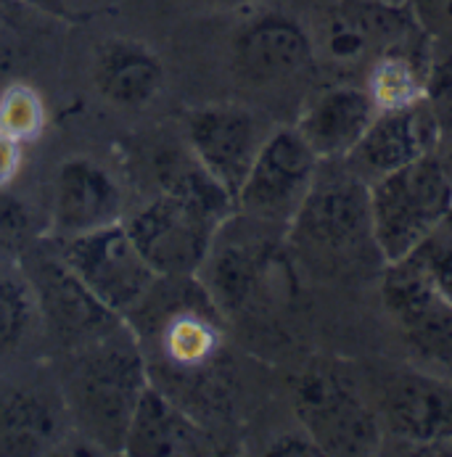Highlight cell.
Here are the masks:
<instances>
[{
	"mask_svg": "<svg viewBox=\"0 0 452 457\" xmlns=\"http://www.w3.org/2000/svg\"><path fill=\"white\" fill-rule=\"evenodd\" d=\"M283 238L291 254L325 280H349L384 267L373 238L371 186L344 159L321 162Z\"/></svg>",
	"mask_w": 452,
	"mask_h": 457,
	"instance_id": "6da1fadb",
	"label": "cell"
},
{
	"mask_svg": "<svg viewBox=\"0 0 452 457\" xmlns=\"http://www.w3.org/2000/svg\"><path fill=\"white\" fill-rule=\"evenodd\" d=\"M233 212L236 198L194 159V164L170 170L164 191L143 204L125 228L159 278L183 280L201 270Z\"/></svg>",
	"mask_w": 452,
	"mask_h": 457,
	"instance_id": "7a4b0ae2",
	"label": "cell"
},
{
	"mask_svg": "<svg viewBox=\"0 0 452 457\" xmlns=\"http://www.w3.org/2000/svg\"><path fill=\"white\" fill-rule=\"evenodd\" d=\"M151 384L146 354L125 323L69 349L62 373L66 412L85 439L109 453H125L130 420Z\"/></svg>",
	"mask_w": 452,
	"mask_h": 457,
	"instance_id": "3957f363",
	"label": "cell"
},
{
	"mask_svg": "<svg viewBox=\"0 0 452 457\" xmlns=\"http://www.w3.org/2000/svg\"><path fill=\"white\" fill-rule=\"evenodd\" d=\"M294 412L323 455H379L384 426L352 376L328 360L310 362L294 381Z\"/></svg>",
	"mask_w": 452,
	"mask_h": 457,
	"instance_id": "277c9868",
	"label": "cell"
},
{
	"mask_svg": "<svg viewBox=\"0 0 452 457\" xmlns=\"http://www.w3.org/2000/svg\"><path fill=\"white\" fill-rule=\"evenodd\" d=\"M452 214V188L434 154L371 186L373 238L384 264L407 260Z\"/></svg>",
	"mask_w": 452,
	"mask_h": 457,
	"instance_id": "5b68a950",
	"label": "cell"
},
{
	"mask_svg": "<svg viewBox=\"0 0 452 457\" xmlns=\"http://www.w3.org/2000/svg\"><path fill=\"white\" fill-rule=\"evenodd\" d=\"M66 267L120 318H132L159 286V275L130 238L125 222L59 238Z\"/></svg>",
	"mask_w": 452,
	"mask_h": 457,
	"instance_id": "8992f818",
	"label": "cell"
},
{
	"mask_svg": "<svg viewBox=\"0 0 452 457\" xmlns=\"http://www.w3.org/2000/svg\"><path fill=\"white\" fill-rule=\"evenodd\" d=\"M426 37L410 0H333L318 35H313L318 56L349 69Z\"/></svg>",
	"mask_w": 452,
	"mask_h": 457,
	"instance_id": "52a82bcc",
	"label": "cell"
},
{
	"mask_svg": "<svg viewBox=\"0 0 452 457\" xmlns=\"http://www.w3.org/2000/svg\"><path fill=\"white\" fill-rule=\"evenodd\" d=\"M321 159L291 128H272L236 196V212L262 225H289L307 198Z\"/></svg>",
	"mask_w": 452,
	"mask_h": 457,
	"instance_id": "ba28073f",
	"label": "cell"
},
{
	"mask_svg": "<svg viewBox=\"0 0 452 457\" xmlns=\"http://www.w3.org/2000/svg\"><path fill=\"white\" fill-rule=\"evenodd\" d=\"M376 410L405 455H452V381L431 370H394L379 384Z\"/></svg>",
	"mask_w": 452,
	"mask_h": 457,
	"instance_id": "9c48e42d",
	"label": "cell"
},
{
	"mask_svg": "<svg viewBox=\"0 0 452 457\" xmlns=\"http://www.w3.org/2000/svg\"><path fill=\"white\" fill-rule=\"evenodd\" d=\"M270 130L257 112L241 104H206L186 114V140L196 164L233 198Z\"/></svg>",
	"mask_w": 452,
	"mask_h": 457,
	"instance_id": "30bf717a",
	"label": "cell"
},
{
	"mask_svg": "<svg viewBox=\"0 0 452 457\" xmlns=\"http://www.w3.org/2000/svg\"><path fill=\"white\" fill-rule=\"evenodd\" d=\"M381 302L407 349L426 365H452V302L410 260L381 270Z\"/></svg>",
	"mask_w": 452,
	"mask_h": 457,
	"instance_id": "8fae6325",
	"label": "cell"
},
{
	"mask_svg": "<svg viewBox=\"0 0 452 457\" xmlns=\"http://www.w3.org/2000/svg\"><path fill=\"white\" fill-rule=\"evenodd\" d=\"M233 74L252 87H278L310 74L318 62L313 32L286 13H262L233 37Z\"/></svg>",
	"mask_w": 452,
	"mask_h": 457,
	"instance_id": "7c38bea8",
	"label": "cell"
},
{
	"mask_svg": "<svg viewBox=\"0 0 452 457\" xmlns=\"http://www.w3.org/2000/svg\"><path fill=\"white\" fill-rule=\"evenodd\" d=\"M29 283L38 296L40 320L59 344L69 349L85 346L125 323L114 315L69 267L62 257H38L32 262Z\"/></svg>",
	"mask_w": 452,
	"mask_h": 457,
	"instance_id": "4fadbf2b",
	"label": "cell"
},
{
	"mask_svg": "<svg viewBox=\"0 0 452 457\" xmlns=\"http://www.w3.org/2000/svg\"><path fill=\"white\" fill-rule=\"evenodd\" d=\"M439 137L442 128L426 101L413 109L376 112L365 135L344 156V164L360 180L373 186L376 180L434 154Z\"/></svg>",
	"mask_w": 452,
	"mask_h": 457,
	"instance_id": "5bb4252c",
	"label": "cell"
},
{
	"mask_svg": "<svg viewBox=\"0 0 452 457\" xmlns=\"http://www.w3.org/2000/svg\"><path fill=\"white\" fill-rule=\"evenodd\" d=\"M54 233L82 236L112 222H122V191L117 180L93 159H69L54 180Z\"/></svg>",
	"mask_w": 452,
	"mask_h": 457,
	"instance_id": "9a60e30c",
	"label": "cell"
},
{
	"mask_svg": "<svg viewBox=\"0 0 452 457\" xmlns=\"http://www.w3.org/2000/svg\"><path fill=\"white\" fill-rule=\"evenodd\" d=\"M376 106L365 87L336 82L318 90L302 109L297 130L310 143L321 162L344 159L365 135Z\"/></svg>",
	"mask_w": 452,
	"mask_h": 457,
	"instance_id": "2e32d148",
	"label": "cell"
},
{
	"mask_svg": "<svg viewBox=\"0 0 452 457\" xmlns=\"http://www.w3.org/2000/svg\"><path fill=\"white\" fill-rule=\"evenodd\" d=\"M128 455H212L217 445L206 428L191 418L167 392L148 384L130 420Z\"/></svg>",
	"mask_w": 452,
	"mask_h": 457,
	"instance_id": "e0dca14e",
	"label": "cell"
},
{
	"mask_svg": "<svg viewBox=\"0 0 452 457\" xmlns=\"http://www.w3.org/2000/svg\"><path fill=\"white\" fill-rule=\"evenodd\" d=\"M156 349L164 357V365L175 373L206 370L222 349L220 310L214 307L206 288H196L194 299H180L159 320Z\"/></svg>",
	"mask_w": 452,
	"mask_h": 457,
	"instance_id": "ac0fdd59",
	"label": "cell"
},
{
	"mask_svg": "<svg viewBox=\"0 0 452 457\" xmlns=\"http://www.w3.org/2000/svg\"><path fill=\"white\" fill-rule=\"evenodd\" d=\"M93 82L109 104L120 109H143L159 96L164 66L148 46L114 37L96 51Z\"/></svg>",
	"mask_w": 452,
	"mask_h": 457,
	"instance_id": "d6986e66",
	"label": "cell"
},
{
	"mask_svg": "<svg viewBox=\"0 0 452 457\" xmlns=\"http://www.w3.org/2000/svg\"><path fill=\"white\" fill-rule=\"evenodd\" d=\"M64 399L24 386L0 389V455H46L62 442Z\"/></svg>",
	"mask_w": 452,
	"mask_h": 457,
	"instance_id": "ffe728a7",
	"label": "cell"
},
{
	"mask_svg": "<svg viewBox=\"0 0 452 457\" xmlns=\"http://www.w3.org/2000/svg\"><path fill=\"white\" fill-rule=\"evenodd\" d=\"M270 264H272V249L267 246V241H255V238L220 241L217 236L201 264V270L206 272L204 288L220 312L228 315L244 312L262 288Z\"/></svg>",
	"mask_w": 452,
	"mask_h": 457,
	"instance_id": "44dd1931",
	"label": "cell"
},
{
	"mask_svg": "<svg viewBox=\"0 0 452 457\" xmlns=\"http://www.w3.org/2000/svg\"><path fill=\"white\" fill-rule=\"evenodd\" d=\"M429 37L410 46H397L379 54L368 64L365 90L376 106V112H399L413 109L426 101L429 96V71H431V54Z\"/></svg>",
	"mask_w": 452,
	"mask_h": 457,
	"instance_id": "7402d4cb",
	"label": "cell"
},
{
	"mask_svg": "<svg viewBox=\"0 0 452 457\" xmlns=\"http://www.w3.org/2000/svg\"><path fill=\"white\" fill-rule=\"evenodd\" d=\"M54 21V13L29 0H0V74H19L32 64Z\"/></svg>",
	"mask_w": 452,
	"mask_h": 457,
	"instance_id": "603a6c76",
	"label": "cell"
},
{
	"mask_svg": "<svg viewBox=\"0 0 452 457\" xmlns=\"http://www.w3.org/2000/svg\"><path fill=\"white\" fill-rule=\"evenodd\" d=\"M40 307L29 278L3 272L0 275V360L13 354L35 330Z\"/></svg>",
	"mask_w": 452,
	"mask_h": 457,
	"instance_id": "cb8c5ba5",
	"label": "cell"
},
{
	"mask_svg": "<svg viewBox=\"0 0 452 457\" xmlns=\"http://www.w3.org/2000/svg\"><path fill=\"white\" fill-rule=\"evenodd\" d=\"M46 101L27 82H11L0 93V130L13 140L32 143L46 128Z\"/></svg>",
	"mask_w": 452,
	"mask_h": 457,
	"instance_id": "d4e9b609",
	"label": "cell"
},
{
	"mask_svg": "<svg viewBox=\"0 0 452 457\" xmlns=\"http://www.w3.org/2000/svg\"><path fill=\"white\" fill-rule=\"evenodd\" d=\"M407 260L415 262L434 288L452 302V214Z\"/></svg>",
	"mask_w": 452,
	"mask_h": 457,
	"instance_id": "484cf974",
	"label": "cell"
},
{
	"mask_svg": "<svg viewBox=\"0 0 452 457\" xmlns=\"http://www.w3.org/2000/svg\"><path fill=\"white\" fill-rule=\"evenodd\" d=\"M426 104L434 112L442 132L452 130V54L445 59H431Z\"/></svg>",
	"mask_w": 452,
	"mask_h": 457,
	"instance_id": "4316f807",
	"label": "cell"
},
{
	"mask_svg": "<svg viewBox=\"0 0 452 457\" xmlns=\"http://www.w3.org/2000/svg\"><path fill=\"white\" fill-rule=\"evenodd\" d=\"M426 35L452 37V0H410Z\"/></svg>",
	"mask_w": 452,
	"mask_h": 457,
	"instance_id": "83f0119b",
	"label": "cell"
},
{
	"mask_svg": "<svg viewBox=\"0 0 452 457\" xmlns=\"http://www.w3.org/2000/svg\"><path fill=\"white\" fill-rule=\"evenodd\" d=\"M270 455H323L321 447L313 442V436L299 426L297 431H283L278 434L270 447H267Z\"/></svg>",
	"mask_w": 452,
	"mask_h": 457,
	"instance_id": "f1b7e54d",
	"label": "cell"
},
{
	"mask_svg": "<svg viewBox=\"0 0 452 457\" xmlns=\"http://www.w3.org/2000/svg\"><path fill=\"white\" fill-rule=\"evenodd\" d=\"M21 154H24V145L0 130V191L16 180L21 170Z\"/></svg>",
	"mask_w": 452,
	"mask_h": 457,
	"instance_id": "f546056e",
	"label": "cell"
},
{
	"mask_svg": "<svg viewBox=\"0 0 452 457\" xmlns=\"http://www.w3.org/2000/svg\"><path fill=\"white\" fill-rule=\"evenodd\" d=\"M434 159H437L442 175L448 178V183H450L452 188V130L442 132V137H439V143L434 148Z\"/></svg>",
	"mask_w": 452,
	"mask_h": 457,
	"instance_id": "4dcf8cb0",
	"label": "cell"
},
{
	"mask_svg": "<svg viewBox=\"0 0 452 457\" xmlns=\"http://www.w3.org/2000/svg\"><path fill=\"white\" fill-rule=\"evenodd\" d=\"M201 3H206L214 11H241V8L255 5L257 0H201Z\"/></svg>",
	"mask_w": 452,
	"mask_h": 457,
	"instance_id": "1f68e13d",
	"label": "cell"
},
{
	"mask_svg": "<svg viewBox=\"0 0 452 457\" xmlns=\"http://www.w3.org/2000/svg\"><path fill=\"white\" fill-rule=\"evenodd\" d=\"M29 3L38 5V8H43V11H48V13H54L56 19H66L69 16L64 0H29Z\"/></svg>",
	"mask_w": 452,
	"mask_h": 457,
	"instance_id": "d6a6232c",
	"label": "cell"
}]
</instances>
